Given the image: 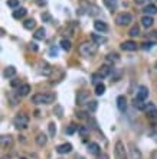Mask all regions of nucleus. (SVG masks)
<instances>
[{"mask_svg":"<svg viewBox=\"0 0 157 159\" xmlns=\"http://www.w3.org/2000/svg\"><path fill=\"white\" fill-rule=\"evenodd\" d=\"M55 101V94L52 93H38L32 97V103L35 104H51Z\"/></svg>","mask_w":157,"mask_h":159,"instance_id":"nucleus-1","label":"nucleus"},{"mask_svg":"<svg viewBox=\"0 0 157 159\" xmlns=\"http://www.w3.org/2000/svg\"><path fill=\"white\" fill-rule=\"evenodd\" d=\"M97 49H98V45L95 42H82L79 45V54L82 57H91L97 52Z\"/></svg>","mask_w":157,"mask_h":159,"instance_id":"nucleus-2","label":"nucleus"},{"mask_svg":"<svg viewBox=\"0 0 157 159\" xmlns=\"http://www.w3.org/2000/svg\"><path fill=\"white\" fill-rule=\"evenodd\" d=\"M13 123L17 129H26L27 125H29V117H27V114H25V113H19V114H16Z\"/></svg>","mask_w":157,"mask_h":159,"instance_id":"nucleus-3","label":"nucleus"},{"mask_svg":"<svg viewBox=\"0 0 157 159\" xmlns=\"http://www.w3.org/2000/svg\"><path fill=\"white\" fill-rule=\"evenodd\" d=\"M114 156H115V159H127L125 146L121 140L115 142V146H114Z\"/></svg>","mask_w":157,"mask_h":159,"instance_id":"nucleus-4","label":"nucleus"},{"mask_svg":"<svg viewBox=\"0 0 157 159\" xmlns=\"http://www.w3.org/2000/svg\"><path fill=\"white\" fill-rule=\"evenodd\" d=\"M115 22L118 26H127L130 22H133V16L130 13H120L115 18Z\"/></svg>","mask_w":157,"mask_h":159,"instance_id":"nucleus-5","label":"nucleus"},{"mask_svg":"<svg viewBox=\"0 0 157 159\" xmlns=\"http://www.w3.org/2000/svg\"><path fill=\"white\" fill-rule=\"evenodd\" d=\"M146 114L150 117V119H156L157 117V107L153 104V103H147V106L144 109Z\"/></svg>","mask_w":157,"mask_h":159,"instance_id":"nucleus-6","label":"nucleus"},{"mask_svg":"<svg viewBox=\"0 0 157 159\" xmlns=\"http://www.w3.org/2000/svg\"><path fill=\"white\" fill-rule=\"evenodd\" d=\"M121 49L128 51V52H133V51L137 49V45H136V42H133V41H124V42L121 44Z\"/></svg>","mask_w":157,"mask_h":159,"instance_id":"nucleus-7","label":"nucleus"},{"mask_svg":"<svg viewBox=\"0 0 157 159\" xmlns=\"http://www.w3.org/2000/svg\"><path fill=\"white\" fill-rule=\"evenodd\" d=\"M147 97H149V88L144 87V86H140L138 87V91H137V99L144 101Z\"/></svg>","mask_w":157,"mask_h":159,"instance_id":"nucleus-8","label":"nucleus"},{"mask_svg":"<svg viewBox=\"0 0 157 159\" xmlns=\"http://www.w3.org/2000/svg\"><path fill=\"white\" fill-rule=\"evenodd\" d=\"M94 28H95V31H98V32H107V31H108L107 23L102 22V20H95V22H94Z\"/></svg>","mask_w":157,"mask_h":159,"instance_id":"nucleus-9","label":"nucleus"},{"mask_svg":"<svg viewBox=\"0 0 157 159\" xmlns=\"http://www.w3.org/2000/svg\"><path fill=\"white\" fill-rule=\"evenodd\" d=\"M2 146L5 148V149H9V148H12L13 146V138L9 135V136H2Z\"/></svg>","mask_w":157,"mask_h":159,"instance_id":"nucleus-10","label":"nucleus"},{"mask_svg":"<svg viewBox=\"0 0 157 159\" xmlns=\"http://www.w3.org/2000/svg\"><path fill=\"white\" fill-rule=\"evenodd\" d=\"M72 151V145L71 143H64V145H59L56 148V152L61 153V155H64V153H69Z\"/></svg>","mask_w":157,"mask_h":159,"instance_id":"nucleus-11","label":"nucleus"},{"mask_svg":"<svg viewBox=\"0 0 157 159\" xmlns=\"http://www.w3.org/2000/svg\"><path fill=\"white\" fill-rule=\"evenodd\" d=\"M117 107L120 112H124L127 109V100H125L124 96H118L117 97Z\"/></svg>","mask_w":157,"mask_h":159,"instance_id":"nucleus-12","label":"nucleus"},{"mask_svg":"<svg viewBox=\"0 0 157 159\" xmlns=\"http://www.w3.org/2000/svg\"><path fill=\"white\" fill-rule=\"evenodd\" d=\"M29 91H30V86H29V84H23V86L19 87V90H17V96H19V97H25V96L29 94Z\"/></svg>","mask_w":157,"mask_h":159,"instance_id":"nucleus-13","label":"nucleus"},{"mask_svg":"<svg viewBox=\"0 0 157 159\" xmlns=\"http://www.w3.org/2000/svg\"><path fill=\"white\" fill-rule=\"evenodd\" d=\"M91 39H92V42H95L97 45H101V44H105V42H107V38H105V36H101L98 33H92Z\"/></svg>","mask_w":157,"mask_h":159,"instance_id":"nucleus-14","label":"nucleus"},{"mask_svg":"<svg viewBox=\"0 0 157 159\" xmlns=\"http://www.w3.org/2000/svg\"><path fill=\"white\" fill-rule=\"evenodd\" d=\"M27 13V10L25 7H20V9H16L13 12V18L14 19H22V18H25Z\"/></svg>","mask_w":157,"mask_h":159,"instance_id":"nucleus-15","label":"nucleus"},{"mask_svg":"<svg viewBox=\"0 0 157 159\" xmlns=\"http://www.w3.org/2000/svg\"><path fill=\"white\" fill-rule=\"evenodd\" d=\"M153 22H154V20L151 19V16H149V15H146V16L141 18V25H143L144 28H151L153 26Z\"/></svg>","mask_w":157,"mask_h":159,"instance_id":"nucleus-16","label":"nucleus"},{"mask_svg":"<svg viewBox=\"0 0 157 159\" xmlns=\"http://www.w3.org/2000/svg\"><path fill=\"white\" fill-rule=\"evenodd\" d=\"M40 67H42L40 73L43 74V75H46V77H48V75H51V74H52V67L49 65V64H46V62H42V64H40Z\"/></svg>","mask_w":157,"mask_h":159,"instance_id":"nucleus-17","label":"nucleus"},{"mask_svg":"<svg viewBox=\"0 0 157 159\" xmlns=\"http://www.w3.org/2000/svg\"><path fill=\"white\" fill-rule=\"evenodd\" d=\"M88 152L91 153V155H99V145L98 143H89L88 145Z\"/></svg>","mask_w":157,"mask_h":159,"instance_id":"nucleus-18","label":"nucleus"},{"mask_svg":"<svg viewBox=\"0 0 157 159\" xmlns=\"http://www.w3.org/2000/svg\"><path fill=\"white\" fill-rule=\"evenodd\" d=\"M45 33H46L45 29H43V28H39L36 32L33 33V38L36 41H42V39H45Z\"/></svg>","mask_w":157,"mask_h":159,"instance_id":"nucleus-19","label":"nucleus"},{"mask_svg":"<svg viewBox=\"0 0 157 159\" xmlns=\"http://www.w3.org/2000/svg\"><path fill=\"white\" fill-rule=\"evenodd\" d=\"M110 73H111V67L110 65H102L101 68H99V75L104 78V77H108L110 75Z\"/></svg>","mask_w":157,"mask_h":159,"instance_id":"nucleus-20","label":"nucleus"},{"mask_svg":"<svg viewBox=\"0 0 157 159\" xmlns=\"http://www.w3.org/2000/svg\"><path fill=\"white\" fill-rule=\"evenodd\" d=\"M144 13L151 16V15H156L157 13V6L154 5H147V6L144 7Z\"/></svg>","mask_w":157,"mask_h":159,"instance_id":"nucleus-21","label":"nucleus"},{"mask_svg":"<svg viewBox=\"0 0 157 159\" xmlns=\"http://www.w3.org/2000/svg\"><path fill=\"white\" fill-rule=\"evenodd\" d=\"M130 159H141V152L137 148H131L130 149Z\"/></svg>","mask_w":157,"mask_h":159,"instance_id":"nucleus-22","label":"nucleus"},{"mask_svg":"<svg viewBox=\"0 0 157 159\" xmlns=\"http://www.w3.org/2000/svg\"><path fill=\"white\" fill-rule=\"evenodd\" d=\"M14 74H16V68H14V67H7L6 70L3 71V75H5L6 78H10V77H13Z\"/></svg>","mask_w":157,"mask_h":159,"instance_id":"nucleus-23","label":"nucleus"},{"mask_svg":"<svg viewBox=\"0 0 157 159\" xmlns=\"http://www.w3.org/2000/svg\"><path fill=\"white\" fill-rule=\"evenodd\" d=\"M36 143H38V146H40V148L46 145V136L43 133H39V135L36 136Z\"/></svg>","mask_w":157,"mask_h":159,"instance_id":"nucleus-24","label":"nucleus"},{"mask_svg":"<svg viewBox=\"0 0 157 159\" xmlns=\"http://www.w3.org/2000/svg\"><path fill=\"white\" fill-rule=\"evenodd\" d=\"M23 26H25V29H33V28L36 26V22H35V19H27L23 22Z\"/></svg>","mask_w":157,"mask_h":159,"instance_id":"nucleus-25","label":"nucleus"},{"mask_svg":"<svg viewBox=\"0 0 157 159\" xmlns=\"http://www.w3.org/2000/svg\"><path fill=\"white\" fill-rule=\"evenodd\" d=\"M61 47H62L64 51H71V41L62 39V41H61Z\"/></svg>","mask_w":157,"mask_h":159,"instance_id":"nucleus-26","label":"nucleus"},{"mask_svg":"<svg viewBox=\"0 0 157 159\" xmlns=\"http://www.w3.org/2000/svg\"><path fill=\"white\" fill-rule=\"evenodd\" d=\"M105 93V86L101 83V84H97V87H95V94L97 96H102V94Z\"/></svg>","mask_w":157,"mask_h":159,"instance_id":"nucleus-27","label":"nucleus"},{"mask_svg":"<svg viewBox=\"0 0 157 159\" xmlns=\"http://www.w3.org/2000/svg\"><path fill=\"white\" fill-rule=\"evenodd\" d=\"M146 106H147V104H144L143 100H138V99L134 100V107H137L138 110H144V109H146Z\"/></svg>","mask_w":157,"mask_h":159,"instance_id":"nucleus-28","label":"nucleus"},{"mask_svg":"<svg viewBox=\"0 0 157 159\" xmlns=\"http://www.w3.org/2000/svg\"><path fill=\"white\" fill-rule=\"evenodd\" d=\"M86 97H88V94H86V91H82V93L78 96V99H77V101H78V104H84L85 103Z\"/></svg>","mask_w":157,"mask_h":159,"instance_id":"nucleus-29","label":"nucleus"},{"mask_svg":"<svg viewBox=\"0 0 157 159\" xmlns=\"http://www.w3.org/2000/svg\"><path fill=\"white\" fill-rule=\"evenodd\" d=\"M128 35H130L131 38H134V36H138V35H140V28H138V26H133V28L130 29Z\"/></svg>","mask_w":157,"mask_h":159,"instance_id":"nucleus-30","label":"nucleus"},{"mask_svg":"<svg viewBox=\"0 0 157 159\" xmlns=\"http://www.w3.org/2000/svg\"><path fill=\"white\" fill-rule=\"evenodd\" d=\"M97 107H98V103H97L95 100L88 101V112H95V110H97Z\"/></svg>","mask_w":157,"mask_h":159,"instance_id":"nucleus-31","label":"nucleus"},{"mask_svg":"<svg viewBox=\"0 0 157 159\" xmlns=\"http://www.w3.org/2000/svg\"><path fill=\"white\" fill-rule=\"evenodd\" d=\"M118 60H120V58H118L117 54H108V55H107V61H108V62H117Z\"/></svg>","mask_w":157,"mask_h":159,"instance_id":"nucleus-32","label":"nucleus"},{"mask_svg":"<svg viewBox=\"0 0 157 159\" xmlns=\"http://www.w3.org/2000/svg\"><path fill=\"white\" fill-rule=\"evenodd\" d=\"M7 6L12 9H17L19 7V0H7Z\"/></svg>","mask_w":157,"mask_h":159,"instance_id":"nucleus-33","label":"nucleus"},{"mask_svg":"<svg viewBox=\"0 0 157 159\" xmlns=\"http://www.w3.org/2000/svg\"><path fill=\"white\" fill-rule=\"evenodd\" d=\"M104 3L110 7V9H115V7H117V2H115V0H104Z\"/></svg>","mask_w":157,"mask_h":159,"instance_id":"nucleus-34","label":"nucleus"},{"mask_svg":"<svg viewBox=\"0 0 157 159\" xmlns=\"http://www.w3.org/2000/svg\"><path fill=\"white\" fill-rule=\"evenodd\" d=\"M55 133H56V126H55V123H49V135L51 136H55Z\"/></svg>","mask_w":157,"mask_h":159,"instance_id":"nucleus-35","label":"nucleus"},{"mask_svg":"<svg viewBox=\"0 0 157 159\" xmlns=\"http://www.w3.org/2000/svg\"><path fill=\"white\" fill-rule=\"evenodd\" d=\"M101 78H102V77H101L99 74H92V83H94V84H101V83H99Z\"/></svg>","mask_w":157,"mask_h":159,"instance_id":"nucleus-36","label":"nucleus"},{"mask_svg":"<svg viewBox=\"0 0 157 159\" xmlns=\"http://www.w3.org/2000/svg\"><path fill=\"white\" fill-rule=\"evenodd\" d=\"M79 126H75V125H69V127H68V129H66V133H68V135H72V133L75 132V130H77V129H78Z\"/></svg>","mask_w":157,"mask_h":159,"instance_id":"nucleus-37","label":"nucleus"},{"mask_svg":"<svg viewBox=\"0 0 157 159\" xmlns=\"http://www.w3.org/2000/svg\"><path fill=\"white\" fill-rule=\"evenodd\" d=\"M78 132L81 133V135H82V136H85L86 133H88V129H86L85 126H79V127H78Z\"/></svg>","mask_w":157,"mask_h":159,"instance_id":"nucleus-38","label":"nucleus"},{"mask_svg":"<svg viewBox=\"0 0 157 159\" xmlns=\"http://www.w3.org/2000/svg\"><path fill=\"white\" fill-rule=\"evenodd\" d=\"M153 45H154V42H144L143 45H141V48H143V49H150Z\"/></svg>","mask_w":157,"mask_h":159,"instance_id":"nucleus-39","label":"nucleus"},{"mask_svg":"<svg viewBox=\"0 0 157 159\" xmlns=\"http://www.w3.org/2000/svg\"><path fill=\"white\" fill-rule=\"evenodd\" d=\"M49 55H51V57H56V55H58V49H56L55 47H52L51 48V51H49Z\"/></svg>","mask_w":157,"mask_h":159,"instance_id":"nucleus-40","label":"nucleus"},{"mask_svg":"<svg viewBox=\"0 0 157 159\" xmlns=\"http://www.w3.org/2000/svg\"><path fill=\"white\" fill-rule=\"evenodd\" d=\"M55 112L58 113V117H62V109H61V107H56Z\"/></svg>","mask_w":157,"mask_h":159,"instance_id":"nucleus-41","label":"nucleus"},{"mask_svg":"<svg viewBox=\"0 0 157 159\" xmlns=\"http://www.w3.org/2000/svg\"><path fill=\"white\" fill-rule=\"evenodd\" d=\"M77 116H78L79 119H86V116H85V113H84V112H79Z\"/></svg>","mask_w":157,"mask_h":159,"instance_id":"nucleus-42","label":"nucleus"},{"mask_svg":"<svg viewBox=\"0 0 157 159\" xmlns=\"http://www.w3.org/2000/svg\"><path fill=\"white\" fill-rule=\"evenodd\" d=\"M30 49L36 52V51H38V45H36V44H30Z\"/></svg>","mask_w":157,"mask_h":159,"instance_id":"nucleus-43","label":"nucleus"},{"mask_svg":"<svg viewBox=\"0 0 157 159\" xmlns=\"http://www.w3.org/2000/svg\"><path fill=\"white\" fill-rule=\"evenodd\" d=\"M98 159H110L108 158V155H105V153H102V155H99Z\"/></svg>","mask_w":157,"mask_h":159,"instance_id":"nucleus-44","label":"nucleus"},{"mask_svg":"<svg viewBox=\"0 0 157 159\" xmlns=\"http://www.w3.org/2000/svg\"><path fill=\"white\" fill-rule=\"evenodd\" d=\"M42 19L49 20V19H51V16H49V15H48V13H45V15H42Z\"/></svg>","mask_w":157,"mask_h":159,"instance_id":"nucleus-45","label":"nucleus"},{"mask_svg":"<svg viewBox=\"0 0 157 159\" xmlns=\"http://www.w3.org/2000/svg\"><path fill=\"white\" fill-rule=\"evenodd\" d=\"M17 84H19V81H17V80H13V81H12V87H16Z\"/></svg>","mask_w":157,"mask_h":159,"instance_id":"nucleus-46","label":"nucleus"},{"mask_svg":"<svg viewBox=\"0 0 157 159\" xmlns=\"http://www.w3.org/2000/svg\"><path fill=\"white\" fill-rule=\"evenodd\" d=\"M75 159H84V158H82V156H77V158H75Z\"/></svg>","mask_w":157,"mask_h":159,"instance_id":"nucleus-47","label":"nucleus"},{"mask_svg":"<svg viewBox=\"0 0 157 159\" xmlns=\"http://www.w3.org/2000/svg\"><path fill=\"white\" fill-rule=\"evenodd\" d=\"M20 159H26V158H20Z\"/></svg>","mask_w":157,"mask_h":159,"instance_id":"nucleus-48","label":"nucleus"}]
</instances>
